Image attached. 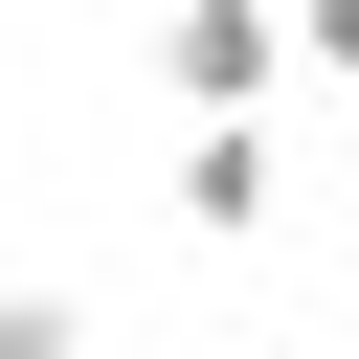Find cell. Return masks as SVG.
Wrapping results in <instances>:
<instances>
[{
	"mask_svg": "<svg viewBox=\"0 0 359 359\" xmlns=\"http://www.w3.org/2000/svg\"><path fill=\"white\" fill-rule=\"evenodd\" d=\"M269 67H292V22H269V0H180V22H157V90H180L202 135H247V112H269Z\"/></svg>",
	"mask_w": 359,
	"mask_h": 359,
	"instance_id": "obj_1",
	"label": "cell"
},
{
	"mask_svg": "<svg viewBox=\"0 0 359 359\" xmlns=\"http://www.w3.org/2000/svg\"><path fill=\"white\" fill-rule=\"evenodd\" d=\"M0 359H90V337H67V292H0Z\"/></svg>",
	"mask_w": 359,
	"mask_h": 359,
	"instance_id": "obj_3",
	"label": "cell"
},
{
	"mask_svg": "<svg viewBox=\"0 0 359 359\" xmlns=\"http://www.w3.org/2000/svg\"><path fill=\"white\" fill-rule=\"evenodd\" d=\"M269 202H292V157H269V135H202V157H180V224H224V247H247Z\"/></svg>",
	"mask_w": 359,
	"mask_h": 359,
	"instance_id": "obj_2",
	"label": "cell"
}]
</instances>
